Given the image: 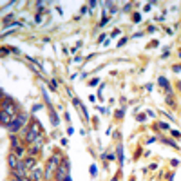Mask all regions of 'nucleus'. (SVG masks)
<instances>
[{
  "label": "nucleus",
  "mask_w": 181,
  "mask_h": 181,
  "mask_svg": "<svg viewBox=\"0 0 181 181\" xmlns=\"http://www.w3.org/2000/svg\"><path fill=\"white\" fill-rule=\"evenodd\" d=\"M60 165H62V156H60V154H53V156H51V160L47 161V167H45L43 179H45V181H49L51 176L56 172V168H58Z\"/></svg>",
  "instance_id": "nucleus-1"
},
{
  "label": "nucleus",
  "mask_w": 181,
  "mask_h": 181,
  "mask_svg": "<svg viewBox=\"0 0 181 181\" xmlns=\"http://www.w3.org/2000/svg\"><path fill=\"white\" fill-rule=\"evenodd\" d=\"M2 94H4V100H2V110L4 112H7V114L11 116V118H16L18 116V110H16V105H15V102H13V98L11 96H7L4 90H2Z\"/></svg>",
  "instance_id": "nucleus-2"
},
{
  "label": "nucleus",
  "mask_w": 181,
  "mask_h": 181,
  "mask_svg": "<svg viewBox=\"0 0 181 181\" xmlns=\"http://www.w3.org/2000/svg\"><path fill=\"white\" fill-rule=\"evenodd\" d=\"M36 140H40V125H38V121L31 123V127L26 129V143H36Z\"/></svg>",
  "instance_id": "nucleus-3"
},
{
  "label": "nucleus",
  "mask_w": 181,
  "mask_h": 181,
  "mask_svg": "<svg viewBox=\"0 0 181 181\" xmlns=\"http://www.w3.org/2000/svg\"><path fill=\"white\" fill-rule=\"evenodd\" d=\"M26 121H27V114H18L16 118H13V120H11V123H9V127H7V130H9L11 134H16L22 127L26 125Z\"/></svg>",
  "instance_id": "nucleus-4"
},
{
  "label": "nucleus",
  "mask_w": 181,
  "mask_h": 181,
  "mask_svg": "<svg viewBox=\"0 0 181 181\" xmlns=\"http://www.w3.org/2000/svg\"><path fill=\"white\" fill-rule=\"evenodd\" d=\"M67 176H69V161H62V165L54 172V177H56V181H63Z\"/></svg>",
  "instance_id": "nucleus-5"
},
{
  "label": "nucleus",
  "mask_w": 181,
  "mask_h": 181,
  "mask_svg": "<svg viewBox=\"0 0 181 181\" xmlns=\"http://www.w3.org/2000/svg\"><path fill=\"white\" fill-rule=\"evenodd\" d=\"M18 163H20L18 156H16L15 152H9V154H7V167H9V172L15 170V168H18Z\"/></svg>",
  "instance_id": "nucleus-6"
},
{
  "label": "nucleus",
  "mask_w": 181,
  "mask_h": 181,
  "mask_svg": "<svg viewBox=\"0 0 181 181\" xmlns=\"http://www.w3.org/2000/svg\"><path fill=\"white\" fill-rule=\"evenodd\" d=\"M24 165H26V168H29V170L36 168V157H35V156L26 157V160H24Z\"/></svg>",
  "instance_id": "nucleus-7"
},
{
  "label": "nucleus",
  "mask_w": 181,
  "mask_h": 181,
  "mask_svg": "<svg viewBox=\"0 0 181 181\" xmlns=\"http://www.w3.org/2000/svg\"><path fill=\"white\" fill-rule=\"evenodd\" d=\"M40 150H42V140H38V143H35V145L29 149V156H35V157H36Z\"/></svg>",
  "instance_id": "nucleus-8"
},
{
  "label": "nucleus",
  "mask_w": 181,
  "mask_h": 181,
  "mask_svg": "<svg viewBox=\"0 0 181 181\" xmlns=\"http://www.w3.org/2000/svg\"><path fill=\"white\" fill-rule=\"evenodd\" d=\"M11 120H13V118H11V116L7 114V112H4V110L0 112V121H2V125H4V127H9Z\"/></svg>",
  "instance_id": "nucleus-9"
},
{
  "label": "nucleus",
  "mask_w": 181,
  "mask_h": 181,
  "mask_svg": "<svg viewBox=\"0 0 181 181\" xmlns=\"http://www.w3.org/2000/svg\"><path fill=\"white\" fill-rule=\"evenodd\" d=\"M16 147H20V138L16 134H11V150H15Z\"/></svg>",
  "instance_id": "nucleus-10"
},
{
  "label": "nucleus",
  "mask_w": 181,
  "mask_h": 181,
  "mask_svg": "<svg viewBox=\"0 0 181 181\" xmlns=\"http://www.w3.org/2000/svg\"><path fill=\"white\" fill-rule=\"evenodd\" d=\"M116 152H118V161H120V167H123V160H125V156H123V147H121V145H118Z\"/></svg>",
  "instance_id": "nucleus-11"
},
{
  "label": "nucleus",
  "mask_w": 181,
  "mask_h": 181,
  "mask_svg": "<svg viewBox=\"0 0 181 181\" xmlns=\"http://www.w3.org/2000/svg\"><path fill=\"white\" fill-rule=\"evenodd\" d=\"M11 152H15V154L18 156V160H22V157H24V152H26V147H24V145H20V147H16V149L11 150Z\"/></svg>",
  "instance_id": "nucleus-12"
},
{
  "label": "nucleus",
  "mask_w": 181,
  "mask_h": 181,
  "mask_svg": "<svg viewBox=\"0 0 181 181\" xmlns=\"http://www.w3.org/2000/svg\"><path fill=\"white\" fill-rule=\"evenodd\" d=\"M49 120H51L53 125H58V116H56V112L53 110V107H51V110H49Z\"/></svg>",
  "instance_id": "nucleus-13"
},
{
  "label": "nucleus",
  "mask_w": 181,
  "mask_h": 181,
  "mask_svg": "<svg viewBox=\"0 0 181 181\" xmlns=\"http://www.w3.org/2000/svg\"><path fill=\"white\" fill-rule=\"evenodd\" d=\"M40 176H42V174H40V168H38V167L33 168V172H31V179H33V181H40Z\"/></svg>",
  "instance_id": "nucleus-14"
},
{
  "label": "nucleus",
  "mask_w": 181,
  "mask_h": 181,
  "mask_svg": "<svg viewBox=\"0 0 181 181\" xmlns=\"http://www.w3.org/2000/svg\"><path fill=\"white\" fill-rule=\"evenodd\" d=\"M161 141L165 143V145H170V147H174V149H179V145L174 141V140H168V138H161Z\"/></svg>",
  "instance_id": "nucleus-15"
},
{
  "label": "nucleus",
  "mask_w": 181,
  "mask_h": 181,
  "mask_svg": "<svg viewBox=\"0 0 181 181\" xmlns=\"http://www.w3.org/2000/svg\"><path fill=\"white\" fill-rule=\"evenodd\" d=\"M157 83H160L161 87H167V90L170 89V87H168V80H167L165 76H160V78H157Z\"/></svg>",
  "instance_id": "nucleus-16"
},
{
  "label": "nucleus",
  "mask_w": 181,
  "mask_h": 181,
  "mask_svg": "<svg viewBox=\"0 0 181 181\" xmlns=\"http://www.w3.org/2000/svg\"><path fill=\"white\" fill-rule=\"evenodd\" d=\"M157 127L163 129V130H168V129H170V125H168V123H165V121H157Z\"/></svg>",
  "instance_id": "nucleus-17"
},
{
  "label": "nucleus",
  "mask_w": 181,
  "mask_h": 181,
  "mask_svg": "<svg viewBox=\"0 0 181 181\" xmlns=\"http://www.w3.org/2000/svg\"><path fill=\"white\" fill-rule=\"evenodd\" d=\"M165 102H167L170 107H174V98H172V94H167V96H165Z\"/></svg>",
  "instance_id": "nucleus-18"
},
{
  "label": "nucleus",
  "mask_w": 181,
  "mask_h": 181,
  "mask_svg": "<svg viewBox=\"0 0 181 181\" xmlns=\"http://www.w3.org/2000/svg\"><path fill=\"white\" fill-rule=\"evenodd\" d=\"M114 116H116V118H118V120H120V118H123V116H125V109H118V110H116V114H114Z\"/></svg>",
  "instance_id": "nucleus-19"
},
{
  "label": "nucleus",
  "mask_w": 181,
  "mask_h": 181,
  "mask_svg": "<svg viewBox=\"0 0 181 181\" xmlns=\"http://www.w3.org/2000/svg\"><path fill=\"white\" fill-rule=\"evenodd\" d=\"M90 176H96V172H98V168H96V165H90Z\"/></svg>",
  "instance_id": "nucleus-20"
},
{
  "label": "nucleus",
  "mask_w": 181,
  "mask_h": 181,
  "mask_svg": "<svg viewBox=\"0 0 181 181\" xmlns=\"http://www.w3.org/2000/svg\"><path fill=\"white\" fill-rule=\"evenodd\" d=\"M36 9H38V13H43V2H38L36 4Z\"/></svg>",
  "instance_id": "nucleus-21"
},
{
  "label": "nucleus",
  "mask_w": 181,
  "mask_h": 181,
  "mask_svg": "<svg viewBox=\"0 0 181 181\" xmlns=\"http://www.w3.org/2000/svg\"><path fill=\"white\" fill-rule=\"evenodd\" d=\"M42 107H43V105H42V103H35V105H33V110H35V112H36V110H40V109H42Z\"/></svg>",
  "instance_id": "nucleus-22"
},
{
  "label": "nucleus",
  "mask_w": 181,
  "mask_h": 181,
  "mask_svg": "<svg viewBox=\"0 0 181 181\" xmlns=\"http://www.w3.org/2000/svg\"><path fill=\"white\" fill-rule=\"evenodd\" d=\"M107 22H109V20H107V16H103V18H102V22H100V24H98V26H100V27H103V26L107 24Z\"/></svg>",
  "instance_id": "nucleus-23"
},
{
  "label": "nucleus",
  "mask_w": 181,
  "mask_h": 181,
  "mask_svg": "<svg viewBox=\"0 0 181 181\" xmlns=\"http://www.w3.org/2000/svg\"><path fill=\"white\" fill-rule=\"evenodd\" d=\"M49 85H51V89H53V90H54V89L58 87V83H56V80H51V83H49Z\"/></svg>",
  "instance_id": "nucleus-24"
},
{
  "label": "nucleus",
  "mask_w": 181,
  "mask_h": 181,
  "mask_svg": "<svg viewBox=\"0 0 181 181\" xmlns=\"http://www.w3.org/2000/svg\"><path fill=\"white\" fill-rule=\"evenodd\" d=\"M141 20V15L140 13H134V22H140Z\"/></svg>",
  "instance_id": "nucleus-25"
},
{
  "label": "nucleus",
  "mask_w": 181,
  "mask_h": 181,
  "mask_svg": "<svg viewBox=\"0 0 181 181\" xmlns=\"http://www.w3.org/2000/svg\"><path fill=\"white\" fill-rule=\"evenodd\" d=\"M172 71H174V73H179V71H181V65H174Z\"/></svg>",
  "instance_id": "nucleus-26"
},
{
  "label": "nucleus",
  "mask_w": 181,
  "mask_h": 181,
  "mask_svg": "<svg viewBox=\"0 0 181 181\" xmlns=\"http://www.w3.org/2000/svg\"><path fill=\"white\" fill-rule=\"evenodd\" d=\"M89 85H93V87H94V85H98V78H94V80H90V82H89Z\"/></svg>",
  "instance_id": "nucleus-27"
},
{
  "label": "nucleus",
  "mask_w": 181,
  "mask_h": 181,
  "mask_svg": "<svg viewBox=\"0 0 181 181\" xmlns=\"http://www.w3.org/2000/svg\"><path fill=\"white\" fill-rule=\"evenodd\" d=\"M130 6H132V4H130V2H127V4H125V7H123V11H130Z\"/></svg>",
  "instance_id": "nucleus-28"
},
{
  "label": "nucleus",
  "mask_w": 181,
  "mask_h": 181,
  "mask_svg": "<svg viewBox=\"0 0 181 181\" xmlns=\"http://www.w3.org/2000/svg\"><path fill=\"white\" fill-rule=\"evenodd\" d=\"M125 42H127V38H121V40H120V42H118V47H121V45H123V43H125Z\"/></svg>",
  "instance_id": "nucleus-29"
},
{
  "label": "nucleus",
  "mask_w": 181,
  "mask_h": 181,
  "mask_svg": "<svg viewBox=\"0 0 181 181\" xmlns=\"http://www.w3.org/2000/svg\"><path fill=\"white\" fill-rule=\"evenodd\" d=\"M4 54H9V49H7V47H2V56H4Z\"/></svg>",
  "instance_id": "nucleus-30"
},
{
  "label": "nucleus",
  "mask_w": 181,
  "mask_h": 181,
  "mask_svg": "<svg viewBox=\"0 0 181 181\" xmlns=\"http://www.w3.org/2000/svg\"><path fill=\"white\" fill-rule=\"evenodd\" d=\"M116 35H120V29H114V31L110 33V36H116Z\"/></svg>",
  "instance_id": "nucleus-31"
},
{
  "label": "nucleus",
  "mask_w": 181,
  "mask_h": 181,
  "mask_svg": "<svg viewBox=\"0 0 181 181\" xmlns=\"http://www.w3.org/2000/svg\"><path fill=\"white\" fill-rule=\"evenodd\" d=\"M40 20H42V16H40V15H36V16H35V22H36V24H40Z\"/></svg>",
  "instance_id": "nucleus-32"
},
{
  "label": "nucleus",
  "mask_w": 181,
  "mask_h": 181,
  "mask_svg": "<svg viewBox=\"0 0 181 181\" xmlns=\"http://www.w3.org/2000/svg\"><path fill=\"white\" fill-rule=\"evenodd\" d=\"M172 136H176V138H179L181 134H179V130H172Z\"/></svg>",
  "instance_id": "nucleus-33"
},
{
  "label": "nucleus",
  "mask_w": 181,
  "mask_h": 181,
  "mask_svg": "<svg viewBox=\"0 0 181 181\" xmlns=\"http://www.w3.org/2000/svg\"><path fill=\"white\" fill-rule=\"evenodd\" d=\"M136 118H138L140 121H145V114H140V116H136Z\"/></svg>",
  "instance_id": "nucleus-34"
},
{
  "label": "nucleus",
  "mask_w": 181,
  "mask_h": 181,
  "mask_svg": "<svg viewBox=\"0 0 181 181\" xmlns=\"http://www.w3.org/2000/svg\"><path fill=\"white\" fill-rule=\"evenodd\" d=\"M9 181H22V179H18V177H13V176H11V179H9Z\"/></svg>",
  "instance_id": "nucleus-35"
},
{
  "label": "nucleus",
  "mask_w": 181,
  "mask_h": 181,
  "mask_svg": "<svg viewBox=\"0 0 181 181\" xmlns=\"http://www.w3.org/2000/svg\"><path fill=\"white\" fill-rule=\"evenodd\" d=\"M22 181H33V179H29V177H22Z\"/></svg>",
  "instance_id": "nucleus-36"
},
{
  "label": "nucleus",
  "mask_w": 181,
  "mask_h": 181,
  "mask_svg": "<svg viewBox=\"0 0 181 181\" xmlns=\"http://www.w3.org/2000/svg\"><path fill=\"white\" fill-rule=\"evenodd\" d=\"M63 181H71V176H67V177H65V179H63Z\"/></svg>",
  "instance_id": "nucleus-37"
},
{
  "label": "nucleus",
  "mask_w": 181,
  "mask_h": 181,
  "mask_svg": "<svg viewBox=\"0 0 181 181\" xmlns=\"http://www.w3.org/2000/svg\"><path fill=\"white\" fill-rule=\"evenodd\" d=\"M112 181H118V179H116V177H114V179H112Z\"/></svg>",
  "instance_id": "nucleus-38"
},
{
  "label": "nucleus",
  "mask_w": 181,
  "mask_h": 181,
  "mask_svg": "<svg viewBox=\"0 0 181 181\" xmlns=\"http://www.w3.org/2000/svg\"><path fill=\"white\" fill-rule=\"evenodd\" d=\"M179 58H181V51H179Z\"/></svg>",
  "instance_id": "nucleus-39"
},
{
  "label": "nucleus",
  "mask_w": 181,
  "mask_h": 181,
  "mask_svg": "<svg viewBox=\"0 0 181 181\" xmlns=\"http://www.w3.org/2000/svg\"><path fill=\"white\" fill-rule=\"evenodd\" d=\"M179 89H181V82H179Z\"/></svg>",
  "instance_id": "nucleus-40"
}]
</instances>
